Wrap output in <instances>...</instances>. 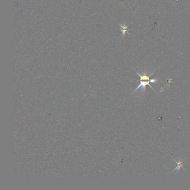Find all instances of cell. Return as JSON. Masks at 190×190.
<instances>
[{
    "mask_svg": "<svg viewBox=\"0 0 190 190\" xmlns=\"http://www.w3.org/2000/svg\"><path fill=\"white\" fill-rule=\"evenodd\" d=\"M137 74L140 77V80H138V81H142V80H148V81H150L151 82H153V83H156L157 82H158V80L157 79H149V77L152 75V74H151L150 75H147L146 74V72H145H145H144V74L143 75H140L139 73L137 72Z\"/></svg>",
    "mask_w": 190,
    "mask_h": 190,
    "instance_id": "obj_1",
    "label": "cell"
},
{
    "mask_svg": "<svg viewBox=\"0 0 190 190\" xmlns=\"http://www.w3.org/2000/svg\"><path fill=\"white\" fill-rule=\"evenodd\" d=\"M139 82H140V84L139 85V86H138V87L136 88V89L135 90V91H133V93H135V92L136 91V90L139 89L141 87L144 90H145V87H146L147 85L149 86L152 89L154 90V88H152V87L150 85V82H151L150 81H148V80H142V81H139Z\"/></svg>",
    "mask_w": 190,
    "mask_h": 190,
    "instance_id": "obj_2",
    "label": "cell"
},
{
    "mask_svg": "<svg viewBox=\"0 0 190 190\" xmlns=\"http://www.w3.org/2000/svg\"><path fill=\"white\" fill-rule=\"evenodd\" d=\"M175 162H176V164H177V167H176V168L173 170V172H174V171H176V170H180L181 168H183V166H184V164H182V161L179 160V161H175Z\"/></svg>",
    "mask_w": 190,
    "mask_h": 190,
    "instance_id": "obj_3",
    "label": "cell"
},
{
    "mask_svg": "<svg viewBox=\"0 0 190 190\" xmlns=\"http://www.w3.org/2000/svg\"><path fill=\"white\" fill-rule=\"evenodd\" d=\"M122 26V28H123V35H124L125 34V33L126 32H127V27L126 26V25H123V26Z\"/></svg>",
    "mask_w": 190,
    "mask_h": 190,
    "instance_id": "obj_4",
    "label": "cell"
}]
</instances>
